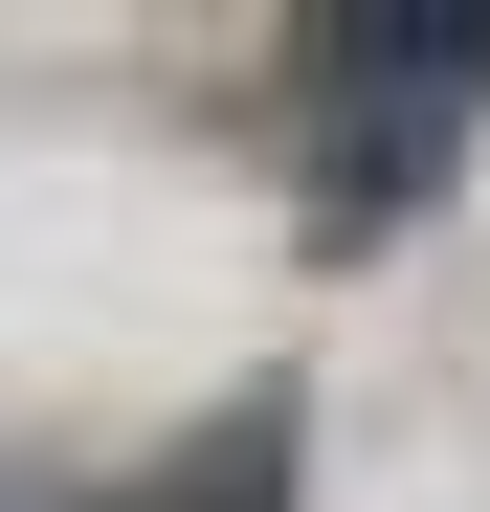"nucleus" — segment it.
Wrapping results in <instances>:
<instances>
[{"instance_id": "1", "label": "nucleus", "mask_w": 490, "mask_h": 512, "mask_svg": "<svg viewBox=\"0 0 490 512\" xmlns=\"http://www.w3.org/2000/svg\"><path fill=\"white\" fill-rule=\"evenodd\" d=\"M312 90H335V179H312V223H379L446 179V112H490V0H379V23H312Z\"/></svg>"}, {"instance_id": "2", "label": "nucleus", "mask_w": 490, "mask_h": 512, "mask_svg": "<svg viewBox=\"0 0 490 512\" xmlns=\"http://www.w3.org/2000/svg\"><path fill=\"white\" fill-rule=\"evenodd\" d=\"M290 468H312V401H290V379H245V401H223V423H179L112 512H290Z\"/></svg>"}]
</instances>
